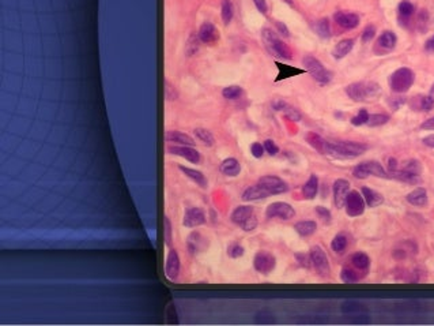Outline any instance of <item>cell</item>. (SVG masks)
<instances>
[{
	"mask_svg": "<svg viewBox=\"0 0 434 326\" xmlns=\"http://www.w3.org/2000/svg\"><path fill=\"white\" fill-rule=\"evenodd\" d=\"M368 151V146L364 143L352 142V141H343V142H327L326 155L338 159H352L358 157Z\"/></svg>",
	"mask_w": 434,
	"mask_h": 326,
	"instance_id": "6da1fadb",
	"label": "cell"
},
{
	"mask_svg": "<svg viewBox=\"0 0 434 326\" xmlns=\"http://www.w3.org/2000/svg\"><path fill=\"white\" fill-rule=\"evenodd\" d=\"M346 93L347 96L351 98L352 101L357 103H362V101H370L374 100L380 96L381 89L380 85L376 82H356V84H350L346 88Z\"/></svg>",
	"mask_w": 434,
	"mask_h": 326,
	"instance_id": "7a4b0ae2",
	"label": "cell"
},
{
	"mask_svg": "<svg viewBox=\"0 0 434 326\" xmlns=\"http://www.w3.org/2000/svg\"><path fill=\"white\" fill-rule=\"evenodd\" d=\"M261 40L264 42V46L267 48L269 54L277 56V58L285 59V60H290L293 59V54L287 44L285 41H282L281 38L278 37L277 33L271 29H263L261 32Z\"/></svg>",
	"mask_w": 434,
	"mask_h": 326,
	"instance_id": "3957f363",
	"label": "cell"
},
{
	"mask_svg": "<svg viewBox=\"0 0 434 326\" xmlns=\"http://www.w3.org/2000/svg\"><path fill=\"white\" fill-rule=\"evenodd\" d=\"M415 81V74L411 68L400 67L396 71L392 72V76L389 77V86L392 89V92L397 94H403L410 90Z\"/></svg>",
	"mask_w": 434,
	"mask_h": 326,
	"instance_id": "277c9868",
	"label": "cell"
},
{
	"mask_svg": "<svg viewBox=\"0 0 434 326\" xmlns=\"http://www.w3.org/2000/svg\"><path fill=\"white\" fill-rule=\"evenodd\" d=\"M302 64L305 66L306 71L309 72L312 78H313L317 84L320 85H327L331 82L332 80V74L328 71L327 68L324 67L318 59H316L312 55H308L305 58L302 59Z\"/></svg>",
	"mask_w": 434,
	"mask_h": 326,
	"instance_id": "5b68a950",
	"label": "cell"
},
{
	"mask_svg": "<svg viewBox=\"0 0 434 326\" xmlns=\"http://www.w3.org/2000/svg\"><path fill=\"white\" fill-rule=\"evenodd\" d=\"M352 175L356 176L357 179H366L370 175L377 176V178H389V175L387 173L383 165L377 161H366V163L358 164L354 171H352Z\"/></svg>",
	"mask_w": 434,
	"mask_h": 326,
	"instance_id": "8992f818",
	"label": "cell"
},
{
	"mask_svg": "<svg viewBox=\"0 0 434 326\" xmlns=\"http://www.w3.org/2000/svg\"><path fill=\"white\" fill-rule=\"evenodd\" d=\"M310 258H312V265H313L314 270L317 272L318 276L328 277L331 268H330V262H328V257L326 254V251L322 250L320 246H313L309 251Z\"/></svg>",
	"mask_w": 434,
	"mask_h": 326,
	"instance_id": "52a82bcc",
	"label": "cell"
},
{
	"mask_svg": "<svg viewBox=\"0 0 434 326\" xmlns=\"http://www.w3.org/2000/svg\"><path fill=\"white\" fill-rule=\"evenodd\" d=\"M365 206L366 202L364 199V195L360 191H350L348 192L347 198H346V204H344V209L346 213L350 217H358L365 212Z\"/></svg>",
	"mask_w": 434,
	"mask_h": 326,
	"instance_id": "ba28073f",
	"label": "cell"
},
{
	"mask_svg": "<svg viewBox=\"0 0 434 326\" xmlns=\"http://www.w3.org/2000/svg\"><path fill=\"white\" fill-rule=\"evenodd\" d=\"M257 183L260 184L261 187H264L269 192V195H278V194H283V192L289 191V184L286 183L283 179H281V178H278V176H261Z\"/></svg>",
	"mask_w": 434,
	"mask_h": 326,
	"instance_id": "9c48e42d",
	"label": "cell"
},
{
	"mask_svg": "<svg viewBox=\"0 0 434 326\" xmlns=\"http://www.w3.org/2000/svg\"><path fill=\"white\" fill-rule=\"evenodd\" d=\"M275 265H277V259L267 251H259L253 258V268L257 273H261V274H268L273 272Z\"/></svg>",
	"mask_w": 434,
	"mask_h": 326,
	"instance_id": "30bf717a",
	"label": "cell"
},
{
	"mask_svg": "<svg viewBox=\"0 0 434 326\" xmlns=\"http://www.w3.org/2000/svg\"><path fill=\"white\" fill-rule=\"evenodd\" d=\"M267 218H281V220H290L295 216V210L291 205L286 202H274L265 210Z\"/></svg>",
	"mask_w": 434,
	"mask_h": 326,
	"instance_id": "8fae6325",
	"label": "cell"
},
{
	"mask_svg": "<svg viewBox=\"0 0 434 326\" xmlns=\"http://www.w3.org/2000/svg\"><path fill=\"white\" fill-rule=\"evenodd\" d=\"M332 191H334V202H335L336 208L338 209L344 208L346 198L350 192V182L346 179L335 180L334 186H332Z\"/></svg>",
	"mask_w": 434,
	"mask_h": 326,
	"instance_id": "7c38bea8",
	"label": "cell"
},
{
	"mask_svg": "<svg viewBox=\"0 0 434 326\" xmlns=\"http://www.w3.org/2000/svg\"><path fill=\"white\" fill-rule=\"evenodd\" d=\"M397 37L396 34L391 32V30H385L380 34V37L377 38L376 46H374V52L377 54H385V52H389L392 51L395 46H396Z\"/></svg>",
	"mask_w": 434,
	"mask_h": 326,
	"instance_id": "4fadbf2b",
	"label": "cell"
},
{
	"mask_svg": "<svg viewBox=\"0 0 434 326\" xmlns=\"http://www.w3.org/2000/svg\"><path fill=\"white\" fill-rule=\"evenodd\" d=\"M206 222V213L200 208H189L185 210L182 224L186 228H196Z\"/></svg>",
	"mask_w": 434,
	"mask_h": 326,
	"instance_id": "5bb4252c",
	"label": "cell"
},
{
	"mask_svg": "<svg viewBox=\"0 0 434 326\" xmlns=\"http://www.w3.org/2000/svg\"><path fill=\"white\" fill-rule=\"evenodd\" d=\"M336 25L344 30L356 29L360 25V17L356 13H347V11H338L334 15Z\"/></svg>",
	"mask_w": 434,
	"mask_h": 326,
	"instance_id": "9a60e30c",
	"label": "cell"
},
{
	"mask_svg": "<svg viewBox=\"0 0 434 326\" xmlns=\"http://www.w3.org/2000/svg\"><path fill=\"white\" fill-rule=\"evenodd\" d=\"M165 274L170 281H176L180 274V257H178L177 251L172 250L168 254L165 265Z\"/></svg>",
	"mask_w": 434,
	"mask_h": 326,
	"instance_id": "2e32d148",
	"label": "cell"
},
{
	"mask_svg": "<svg viewBox=\"0 0 434 326\" xmlns=\"http://www.w3.org/2000/svg\"><path fill=\"white\" fill-rule=\"evenodd\" d=\"M199 40L204 44H214V42L218 41L220 38V32L216 29V26L211 22H204L200 29H199L198 33Z\"/></svg>",
	"mask_w": 434,
	"mask_h": 326,
	"instance_id": "e0dca14e",
	"label": "cell"
},
{
	"mask_svg": "<svg viewBox=\"0 0 434 326\" xmlns=\"http://www.w3.org/2000/svg\"><path fill=\"white\" fill-rule=\"evenodd\" d=\"M169 153L174 156H180V157L188 160L192 164L200 163V153L191 146H181V145L180 146H170Z\"/></svg>",
	"mask_w": 434,
	"mask_h": 326,
	"instance_id": "ac0fdd59",
	"label": "cell"
},
{
	"mask_svg": "<svg viewBox=\"0 0 434 326\" xmlns=\"http://www.w3.org/2000/svg\"><path fill=\"white\" fill-rule=\"evenodd\" d=\"M342 313L347 317H352L356 319H364L365 317H368V309L361 303H356V302H346L342 305Z\"/></svg>",
	"mask_w": 434,
	"mask_h": 326,
	"instance_id": "d6986e66",
	"label": "cell"
},
{
	"mask_svg": "<svg viewBox=\"0 0 434 326\" xmlns=\"http://www.w3.org/2000/svg\"><path fill=\"white\" fill-rule=\"evenodd\" d=\"M414 13H415V7L414 5L410 2V0H403L400 2V5L397 7V18H399V22H400L403 26H407L411 21V18L414 17Z\"/></svg>",
	"mask_w": 434,
	"mask_h": 326,
	"instance_id": "ffe728a7",
	"label": "cell"
},
{
	"mask_svg": "<svg viewBox=\"0 0 434 326\" xmlns=\"http://www.w3.org/2000/svg\"><path fill=\"white\" fill-rule=\"evenodd\" d=\"M269 197V192L265 190L264 187H261L260 184L257 183L255 186H251L242 192V201H259V199H264V198Z\"/></svg>",
	"mask_w": 434,
	"mask_h": 326,
	"instance_id": "44dd1931",
	"label": "cell"
},
{
	"mask_svg": "<svg viewBox=\"0 0 434 326\" xmlns=\"http://www.w3.org/2000/svg\"><path fill=\"white\" fill-rule=\"evenodd\" d=\"M405 199L413 206L423 208V206L427 205V191H426V188L423 187L414 188L413 191L407 194Z\"/></svg>",
	"mask_w": 434,
	"mask_h": 326,
	"instance_id": "7402d4cb",
	"label": "cell"
},
{
	"mask_svg": "<svg viewBox=\"0 0 434 326\" xmlns=\"http://www.w3.org/2000/svg\"><path fill=\"white\" fill-rule=\"evenodd\" d=\"M361 194L364 195L366 206H369V208H377V206H380L384 202V197L381 195L380 192L376 191V190H372V188L362 187L361 188Z\"/></svg>",
	"mask_w": 434,
	"mask_h": 326,
	"instance_id": "603a6c76",
	"label": "cell"
},
{
	"mask_svg": "<svg viewBox=\"0 0 434 326\" xmlns=\"http://www.w3.org/2000/svg\"><path fill=\"white\" fill-rule=\"evenodd\" d=\"M165 138L168 142L177 143V145H181V146H194L195 145V141L192 137H189L188 134H184V133H180V131H168Z\"/></svg>",
	"mask_w": 434,
	"mask_h": 326,
	"instance_id": "cb8c5ba5",
	"label": "cell"
},
{
	"mask_svg": "<svg viewBox=\"0 0 434 326\" xmlns=\"http://www.w3.org/2000/svg\"><path fill=\"white\" fill-rule=\"evenodd\" d=\"M253 216V208L249 205H241L237 206L234 212L232 213V221L237 225H242L248 218Z\"/></svg>",
	"mask_w": 434,
	"mask_h": 326,
	"instance_id": "d4e9b609",
	"label": "cell"
},
{
	"mask_svg": "<svg viewBox=\"0 0 434 326\" xmlns=\"http://www.w3.org/2000/svg\"><path fill=\"white\" fill-rule=\"evenodd\" d=\"M220 171L226 176H237L241 172V164L237 159H233V157H229V159L224 160L221 163Z\"/></svg>",
	"mask_w": 434,
	"mask_h": 326,
	"instance_id": "484cf974",
	"label": "cell"
},
{
	"mask_svg": "<svg viewBox=\"0 0 434 326\" xmlns=\"http://www.w3.org/2000/svg\"><path fill=\"white\" fill-rule=\"evenodd\" d=\"M350 262H351V265L354 266V268L357 269V270H360V272H368L369 270V266H370V258H369L368 254H365V253H356V254H352L351 257H350Z\"/></svg>",
	"mask_w": 434,
	"mask_h": 326,
	"instance_id": "4316f807",
	"label": "cell"
},
{
	"mask_svg": "<svg viewBox=\"0 0 434 326\" xmlns=\"http://www.w3.org/2000/svg\"><path fill=\"white\" fill-rule=\"evenodd\" d=\"M352 46H354V40L351 38H346V40H342L335 45L334 51H332V56L335 59H343L344 56H347L350 52H351Z\"/></svg>",
	"mask_w": 434,
	"mask_h": 326,
	"instance_id": "83f0119b",
	"label": "cell"
},
{
	"mask_svg": "<svg viewBox=\"0 0 434 326\" xmlns=\"http://www.w3.org/2000/svg\"><path fill=\"white\" fill-rule=\"evenodd\" d=\"M178 169H180V171L186 176V178H189L192 182H195V183L198 184V186H200L202 188H207L206 176L203 175L200 171H196V169H192V168H188V167H182V165H180Z\"/></svg>",
	"mask_w": 434,
	"mask_h": 326,
	"instance_id": "f1b7e54d",
	"label": "cell"
},
{
	"mask_svg": "<svg viewBox=\"0 0 434 326\" xmlns=\"http://www.w3.org/2000/svg\"><path fill=\"white\" fill-rule=\"evenodd\" d=\"M204 240H206V239L203 238L199 232H192V234L188 236V239H186L188 250H189L192 254H196L199 251H202L203 248H204V244H206Z\"/></svg>",
	"mask_w": 434,
	"mask_h": 326,
	"instance_id": "f546056e",
	"label": "cell"
},
{
	"mask_svg": "<svg viewBox=\"0 0 434 326\" xmlns=\"http://www.w3.org/2000/svg\"><path fill=\"white\" fill-rule=\"evenodd\" d=\"M306 142L309 143L310 146L316 149L318 153L326 155V149H327V141L322 138L321 135L316 134V133H308L306 134Z\"/></svg>",
	"mask_w": 434,
	"mask_h": 326,
	"instance_id": "4dcf8cb0",
	"label": "cell"
},
{
	"mask_svg": "<svg viewBox=\"0 0 434 326\" xmlns=\"http://www.w3.org/2000/svg\"><path fill=\"white\" fill-rule=\"evenodd\" d=\"M294 230L297 232L300 236H312V235L316 232L317 230V224L316 221H312V220H305V221H298L295 225H294Z\"/></svg>",
	"mask_w": 434,
	"mask_h": 326,
	"instance_id": "1f68e13d",
	"label": "cell"
},
{
	"mask_svg": "<svg viewBox=\"0 0 434 326\" xmlns=\"http://www.w3.org/2000/svg\"><path fill=\"white\" fill-rule=\"evenodd\" d=\"M318 191V179L316 175H310V178L306 180V183L302 187V194L306 199H313L317 195Z\"/></svg>",
	"mask_w": 434,
	"mask_h": 326,
	"instance_id": "d6a6232c",
	"label": "cell"
},
{
	"mask_svg": "<svg viewBox=\"0 0 434 326\" xmlns=\"http://www.w3.org/2000/svg\"><path fill=\"white\" fill-rule=\"evenodd\" d=\"M411 107H413L415 111H423V112H427V111H430V109H433L434 100L430 96H417V97H414Z\"/></svg>",
	"mask_w": 434,
	"mask_h": 326,
	"instance_id": "836d02e7",
	"label": "cell"
},
{
	"mask_svg": "<svg viewBox=\"0 0 434 326\" xmlns=\"http://www.w3.org/2000/svg\"><path fill=\"white\" fill-rule=\"evenodd\" d=\"M234 15V7H233L232 0H222L221 3V17L225 25H229Z\"/></svg>",
	"mask_w": 434,
	"mask_h": 326,
	"instance_id": "e575fe53",
	"label": "cell"
},
{
	"mask_svg": "<svg viewBox=\"0 0 434 326\" xmlns=\"http://www.w3.org/2000/svg\"><path fill=\"white\" fill-rule=\"evenodd\" d=\"M348 246V239L344 234H338L335 238L332 239L331 242V248L335 251L336 254H342L346 251Z\"/></svg>",
	"mask_w": 434,
	"mask_h": 326,
	"instance_id": "d590c367",
	"label": "cell"
},
{
	"mask_svg": "<svg viewBox=\"0 0 434 326\" xmlns=\"http://www.w3.org/2000/svg\"><path fill=\"white\" fill-rule=\"evenodd\" d=\"M314 30H316V33L321 38L330 37V36H331V25H330L328 18L318 19V21L314 23Z\"/></svg>",
	"mask_w": 434,
	"mask_h": 326,
	"instance_id": "8d00e7d4",
	"label": "cell"
},
{
	"mask_svg": "<svg viewBox=\"0 0 434 326\" xmlns=\"http://www.w3.org/2000/svg\"><path fill=\"white\" fill-rule=\"evenodd\" d=\"M340 280L346 284H356L361 280L360 273L351 268H343L340 272Z\"/></svg>",
	"mask_w": 434,
	"mask_h": 326,
	"instance_id": "74e56055",
	"label": "cell"
},
{
	"mask_svg": "<svg viewBox=\"0 0 434 326\" xmlns=\"http://www.w3.org/2000/svg\"><path fill=\"white\" fill-rule=\"evenodd\" d=\"M195 135H196L199 141H202L206 146H212V145H214V135L207 129H200V127H199V129H195Z\"/></svg>",
	"mask_w": 434,
	"mask_h": 326,
	"instance_id": "f35d334b",
	"label": "cell"
},
{
	"mask_svg": "<svg viewBox=\"0 0 434 326\" xmlns=\"http://www.w3.org/2000/svg\"><path fill=\"white\" fill-rule=\"evenodd\" d=\"M242 94H244V90H242V88H240V86H237V85L228 86V88H225L224 90H222V96H224L226 100H237V98H240Z\"/></svg>",
	"mask_w": 434,
	"mask_h": 326,
	"instance_id": "ab89813d",
	"label": "cell"
},
{
	"mask_svg": "<svg viewBox=\"0 0 434 326\" xmlns=\"http://www.w3.org/2000/svg\"><path fill=\"white\" fill-rule=\"evenodd\" d=\"M388 115H384V113H374V115H370V116H369V120L366 124L370 126V127H378V126L388 123Z\"/></svg>",
	"mask_w": 434,
	"mask_h": 326,
	"instance_id": "60d3db41",
	"label": "cell"
},
{
	"mask_svg": "<svg viewBox=\"0 0 434 326\" xmlns=\"http://www.w3.org/2000/svg\"><path fill=\"white\" fill-rule=\"evenodd\" d=\"M281 112H283L286 115V116L289 117L290 120H294V121H300L301 120V113H300V111H298L297 108H294L293 105H290L286 103L285 107L282 108Z\"/></svg>",
	"mask_w": 434,
	"mask_h": 326,
	"instance_id": "b9f144b4",
	"label": "cell"
},
{
	"mask_svg": "<svg viewBox=\"0 0 434 326\" xmlns=\"http://www.w3.org/2000/svg\"><path fill=\"white\" fill-rule=\"evenodd\" d=\"M403 171L410 172V173H413V175L419 176L422 172V165L418 160H410V161H407V163L404 164Z\"/></svg>",
	"mask_w": 434,
	"mask_h": 326,
	"instance_id": "7bdbcfd3",
	"label": "cell"
},
{
	"mask_svg": "<svg viewBox=\"0 0 434 326\" xmlns=\"http://www.w3.org/2000/svg\"><path fill=\"white\" fill-rule=\"evenodd\" d=\"M427 23H429V13L426 10H421L417 18V26L419 32H426Z\"/></svg>",
	"mask_w": 434,
	"mask_h": 326,
	"instance_id": "ee69618b",
	"label": "cell"
},
{
	"mask_svg": "<svg viewBox=\"0 0 434 326\" xmlns=\"http://www.w3.org/2000/svg\"><path fill=\"white\" fill-rule=\"evenodd\" d=\"M369 112L366 111V109H361L360 112H358V115L357 116H354L351 119V124L352 126H364L368 123L369 120Z\"/></svg>",
	"mask_w": 434,
	"mask_h": 326,
	"instance_id": "f6af8a7d",
	"label": "cell"
},
{
	"mask_svg": "<svg viewBox=\"0 0 434 326\" xmlns=\"http://www.w3.org/2000/svg\"><path fill=\"white\" fill-rule=\"evenodd\" d=\"M228 255L230 258H240L244 255V247L238 244V243H233L228 247Z\"/></svg>",
	"mask_w": 434,
	"mask_h": 326,
	"instance_id": "bcb514c9",
	"label": "cell"
},
{
	"mask_svg": "<svg viewBox=\"0 0 434 326\" xmlns=\"http://www.w3.org/2000/svg\"><path fill=\"white\" fill-rule=\"evenodd\" d=\"M295 257V259H297V262L300 266H302V268L305 269H309L310 265H312V258H310V254H304V253H297V254L294 255Z\"/></svg>",
	"mask_w": 434,
	"mask_h": 326,
	"instance_id": "7dc6e473",
	"label": "cell"
},
{
	"mask_svg": "<svg viewBox=\"0 0 434 326\" xmlns=\"http://www.w3.org/2000/svg\"><path fill=\"white\" fill-rule=\"evenodd\" d=\"M263 146H264V151L267 152L269 156H277L278 152H279V147H278V145L274 142L273 139H265Z\"/></svg>",
	"mask_w": 434,
	"mask_h": 326,
	"instance_id": "c3c4849f",
	"label": "cell"
},
{
	"mask_svg": "<svg viewBox=\"0 0 434 326\" xmlns=\"http://www.w3.org/2000/svg\"><path fill=\"white\" fill-rule=\"evenodd\" d=\"M374 36H376V28L373 25H369L365 28V30L362 32V41L364 42H369L372 41L373 38H374Z\"/></svg>",
	"mask_w": 434,
	"mask_h": 326,
	"instance_id": "681fc988",
	"label": "cell"
},
{
	"mask_svg": "<svg viewBox=\"0 0 434 326\" xmlns=\"http://www.w3.org/2000/svg\"><path fill=\"white\" fill-rule=\"evenodd\" d=\"M264 146L261 145V143L259 142H255L251 145V153H252V156L255 157V159H261L263 157V155H264Z\"/></svg>",
	"mask_w": 434,
	"mask_h": 326,
	"instance_id": "f907efd6",
	"label": "cell"
},
{
	"mask_svg": "<svg viewBox=\"0 0 434 326\" xmlns=\"http://www.w3.org/2000/svg\"><path fill=\"white\" fill-rule=\"evenodd\" d=\"M316 213L318 214V217H321L326 222L331 221V218H332L331 212H330L327 208H324V206H317V208H316Z\"/></svg>",
	"mask_w": 434,
	"mask_h": 326,
	"instance_id": "816d5d0a",
	"label": "cell"
},
{
	"mask_svg": "<svg viewBox=\"0 0 434 326\" xmlns=\"http://www.w3.org/2000/svg\"><path fill=\"white\" fill-rule=\"evenodd\" d=\"M199 37H195V36H191L189 38V42H188V45H186V49H188V55H194L196 51H198L199 48Z\"/></svg>",
	"mask_w": 434,
	"mask_h": 326,
	"instance_id": "f5cc1de1",
	"label": "cell"
},
{
	"mask_svg": "<svg viewBox=\"0 0 434 326\" xmlns=\"http://www.w3.org/2000/svg\"><path fill=\"white\" fill-rule=\"evenodd\" d=\"M256 227H257V218L255 217V216H252V217L248 218V220L241 225V228H242L244 231H247V232H251V231L256 230Z\"/></svg>",
	"mask_w": 434,
	"mask_h": 326,
	"instance_id": "db71d44e",
	"label": "cell"
},
{
	"mask_svg": "<svg viewBox=\"0 0 434 326\" xmlns=\"http://www.w3.org/2000/svg\"><path fill=\"white\" fill-rule=\"evenodd\" d=\"M166 98L169 101L172 100H176L177 98V92H176V89H174L173 85H170L169 82H166Z\"/></svg>",
	"mask_w": 434,
	"mask_h": 326,
	"instance_id": "11a10c76",
	"label": "cell"
},
{
	"mask_svg": "<svg viewBox=\"0 0 434 326\" xmlns=\"http://www.w3.org/2000/svg\"><path fill=\"white\" fill-rule=\"evenodd\" d=\"M253 3L256 6V9L260 11L261 14H267L268 11V6H267V2L265 0H253Z\"/></svg>",
	"mask_w": 434,
	"mask_h": 326,
	"instance_id": "9f6ffc18",
	"label": "cell"
},
{
	"mask_svg": "<svg viewBox=\"0 0 434 326\" xmlns=\"http://www.w3.org/2000/svg\"><path fill=\"white\" fill-rule=\"evenodd\" d=\"M165 234H166V243L170 244V242H172V225H170V221L168 217H165Z\"/></svg>",
	"mask_w": 434,
	"mask_h": 326,
	"instance_id": "6f0895ef",
	"label": "cell"
},
{
	"mask_svg": "<svg viewBox=\"0 0 434 326\" xmlns=\"http://www.w3.org/2000/svg\"><path fill=\"white\" fill-rule=\"evenodd\" d=\"M275 26H277V29H278V32H279V33L283 34L285 37H289V36H290L289 29L286 28V25H285V23H283V22L277 21V22H275Z\"/></svg>",
	"mask_w": 434,
	"mask_h": 326,
	"instance_id": "680465c9",
	"label": "cell"
},
{
	"mask_svg": "<svg viewBox=\"0 0 434 326\" xmlns=\"http://www.w3.org/2000/svg\"><path fill=\"white\" fill-rule=\"evenodd\" d=\"M421 129L422 130H430V131H433V130H434V116L423 121V123L421 124Z\"/></svg>",
	"mask_w": 434,
	"mask_h": 326,
	"instance_id": "91938a15",
	"label": "cell"
},
{
	"mask_svg": "<svg viewBox=\"0 0 434 326\" xmlns=\"http://www.w3.org/2000/svg\"><path fill=\"white\" fill-rule=\"evenodd\" d=\"M422 142H423V145H426V146L434 147V134L425 137V138L422 139Z\"/></svg>",
	"mask_w": 434,
	"mask_h": 326,
	"instance_id": "94428289",
	"label": "cell"
},
{
	"mask_svg": "<svg viewBox=\"0 0 434 326\" xmlns=\"http://www.w3.org/2000/svg\"><path fill=\"white\" fill-rule=\"evenodd\" d=\"M425 49L427 51V52H434V36H431V37L426 41Z\"/></svg>",
	"mask_w": 434,
	"mask_h": 326,
	"instance_id": "6125c7cd",
	"label": "cell"
},
{
	"mask_svg": "<svg viewBox=\"0 0 434 326\" xmlns=\"http://www.w3.org/2000/svg\"><path fill=\"white\" fill-rule=\"evenodd\" d=\"M389 171L391 172H395V171H397V161L395 159H389Z\"/></svg>",
	"mask_w": 434,
	"mask_h": 326,
	"instance_id": "be15d7a7",
	"label": "cell"
},
{
	"mask_svg": "<svg viewBox=\"0 0 434 326\" xmlns=\"http://www.w3.org/2000/svg\"><path fill=\"white\" fill-rule=\"evenodd\" d=\"M429 96L431 97V98H433V100H434V85H433V88H431V90H430Z\"/></svg>",
	"mask_w": 434,
	"mask_h": 326,
	"instance_id": "e7e4bbea",
	"label": "cell"
}]
</instances>
